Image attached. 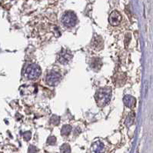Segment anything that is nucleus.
Returning a JSON list of instances; mask_svg holds the SVG:
<instances>
[{
    "label": "nucleus",
    "instance_id": "1",
    "mask_svg": "<svg viewBox=\"0 0 153 153\" xmlns=\"http://www.w3.org/2000/svg\"><path fill=\"white\" fill-rule=\"evenodd\" d=\"M112 90L109 88H102L96 92L95 95L96 103L99 107H103L107 105L111 100Z\"/></svg>",
    "mask_w": 153,
    "mask_h": 153
},
{
    "label": "nucleus",
    "instance_id": "7",
    "mask_svg": "<svg viewBox=\"0 0 153 153\" xmlns=\"http://www.w3.org/2000/svg\"><path fill=\"white\" fill-rule=\"evenodd\" d=\"M123 102L126 107L129 108V109H132L136 105V99L132 96L127 95V96H124Z\"/></svg>",
    "mask_w": 153,
    "mask_h": 153
},
{
    "label": "nucleus",
    "instance_id": "4",
    "mask_svg": "<svg viewBox=\"0 0 153 153\" xmlns=\"http://www.w3.org/2000/svg\"><path fill=\"white\" fill-rule=\"evenodd\" d=\"M46 81L50 86H55L61 81V76L55 72H51L47 74Z\"/></svg>",
    "mask_w": 153,
    "mask_h": 153
},
{
    "label": "nucleus",
    "instance_id": "16",
    "mask_svg": "<svg viewBox=\"0 0 153 153\" xmlns=\"http://www.w3.org/2000/svg\"><path fill=\"white\" fill-rule=\"evenodd\" d=\"M31 132H26L24 133V138L25 140L26 141H29L30 140V138H31Z\"/></svg>",
    "mask_w": 153,
    "mask_h": 153
},
{
    "label": "nucleus",
    "instance_id": "6",
    "mask_svg": "<svg viewBox=\"0 0 153 153\" xmlns=\"http://www.w3.org/2000/svg\"><path fill=\"white\" fill-rule=\"evenodd\" d=\"M121 21H122V15H121V14L118 12L113 11V13H111L109 18V22L112 26H118Z\"/></svg>",
    "mask_w": 153,
    "mask_h": 153
},
{
    "label": "nucleus",
    "instance_id": "18",
    "mask_svg": "<svg viewBox=\"0 0 153 153\" xmlns=\"http://www.w3.org/2000/svg\"><path fill=\"white\" fill-rule=\"evenodd\" d=\"M130 39H131V35H129V34H127V35H126V38H125V43H126V46L129 45Z\"/></svg>",
    "mask_w": 153,
    "mask_h": 153
},
{
    "label": "nucleus",
    "instance_id": "15",
    "mask_svg": "<svg viewBox=\"0 0 153 153\" xmlns=\"http://www.w3.org/2000/svg\"><path fill=\"white\" fill-rule=\"evenodd\" d=\"M56 142V138L55 136H50L49 137L48 140H47V143L51 146H54Z\"/></svg>",
    "mask_w": 153,
    "mask_h": 153
},
{
    "label": "nucleus",
    "instance_id": "13",
    "mask_svg": "<svg viewBox=\"0 0 153 153\" xmlns=\"http://www.w3.org/2000/svg\"><path fill=\"white\" fill-rule=\"evenodd\" d=\"M60 152L61 153H70L71 152V147L68 144H63L60 147Z\"/></svg>",
    "mask_w": 153,
    "mask_h": 153
},
{
    "label": "nucleus",
    "instance_id": "5",
    "mask_svg": "<svg viewBox=\"0 0 153 153\" xmlns=\"http://www.w3.org/2000/svg\"><path fill=\"white\" fill-rule=\"evenodd\" d=\"M72 59V55L70 52H68L67 50L63 49L61 52L59 53V56H58V61L59 63H61L63 65L68 64L69 62L71 61V59Z\"/></svg>",
    "mask_w": 153,
    "mask_h": 153
},
{
    "label": "nucleus",
    "instance_id": "12",
    "mask_svg": "<svg viewBox=\"0 0 153 153\" xmlns=\"http://www.w3.org/2000/svg\"><path fill=\"white\" fill-rule=\"evenodd\" d=\"M134 120H135V113H129V115L127 116L126 119V125L127 126H132L134 122Z\"/></svg>",
    "mask_w": 153,
    "mask_h": 153
},
{
    "label": "nucleus",
    "instance_id": "11",
    "mask_svg": "<svg viewBox=\"0 0 153 153\" xmlns=\"http://www.w3.org/2000/svg\"><path fill=\"white\" fill-rule=\"evenodd\" d=\"M92 68L93 69H99L102 66V61L100 59H98V58H96L92 60Z\"/></svg>",
    "mask_w": 153,
    "mask_h": 153
},
{
    "label": "nucleus",
    "instance_id": "14",
    "mask_svg": "<svg viewBox=\"0 0 153 153\" xmlns=\"http://www.w3.org/2000/svg\"><path fill=\"white\" fill-rule=\"evenodd\" d=\"M50 122L51 124H52L53 126H58L60 122V118H59L58 115H53L51 118H50Z\"/></svg>",
    "mask_w": 153,
    "mask_h": 153
},
{
    "label": "nucleus",
    "instance_id": "17",
    "mask_svg": "<svg viewBox=\"0 0 153 153\" xmlns=\"http://www.w3.org/2000/svg\"><path fill=\"white\" fill-rule=\"evenodd\" d=\"M38 151L36 149V147H35L34 146H30L29 149V153H35Z\"/></svg>",
    "mask_w": 153,
    "mask_h": 153
},
{
    "label": "nucleus",
    "instance_id": "10",
    "mask_svg": "<svg viewBox=\"0 0 153 153\" xmlns=\"http://www.w3.org/2000/svg\"><path fill=\"white\" fill-rule=\"evenodd\" d=\"M72 132V126H69V125H65L62 127L61 129V134L62 135H64V136H67L71 133Z\"/></svg>",
    "mask_w": 153,
    "mask_h": 153
},
{
    "label": "nucleus",
    "instance_id": "3",
    "mask_svg": "<svg viewBox=\"0 0 153 153\" xmlns=\"http://www.w3.org/2000/svg\"><path fill=\"white\" fill-rule=\"evenodd\" d=\"M62 22L66 27H74L77 22V16L73 12L68 11L65 13L62 17Z\"/></svg>",
    "mask_w": 153,
    "mask_h": 153
},
{
    "label": "nucleus",
    "instance_id": "8",
    "mask_svg": "<svg viewBox=\"0 0 153 153\" xmlns=\"http://www.w3.org/2000/svg\"><path fill=\"white\" fill-rule=\"evenodd\" d=\"M105 150V146L104 144L101 142H96L93 145V151L95 153H103Z\"/></svg>",
    "mask_w": 153,
    "mask_h": 153
},
{
    "label": "nucleus",
    "instance_id": "2",
    "mask_svg": "<svg viewBox=\"0 0 153 153\" xmlns=\"http://www.w3.org/2000/svg\"><path fill=\"white\" fill-rule=\"evenodd\" d=\"M42 73V70L39 65L35 64H30L26 68V76L29 79H37L40 76Z\"/></svg>",
    "mask_w": 153,
    "mask_h": 153
},
{
    "label": "nucleus",
    "instance_id": "9",
    "mask_svg": "<svg viewBox=\"0 0 153 153\" xmlns=\"http://www.w3.org/2000/svg\"><path fill=\"white\" fill-rule=\"evenodd\" d=\"M102 45H103V41H102L100 36H98L97 38H94L93 40H92V46L95 49H99L102 47Z\"/></svg>",
    "mask_w": 153,
    "mask_h": 153
}]
</instances>
